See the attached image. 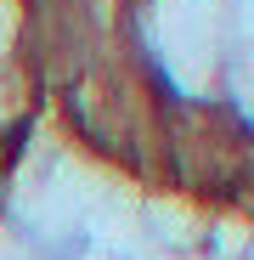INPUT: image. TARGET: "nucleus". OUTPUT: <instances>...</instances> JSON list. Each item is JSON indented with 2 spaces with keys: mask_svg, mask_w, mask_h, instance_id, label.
Wrapping results in <instances>:
<instances>
[{
  "mask_svg": "<svg viewBox=\"0 0 254 260\" xmlns=\"http://www.w3.org/2000/svg\"><path fill=\"white\" fill-rule=\"evenodd\" d=\"M28 57V0H0V74Z\"/></svg>",
  "mask_w": 254,
  "mask_h": 260,
  "instance_id": "1",
  "label": "nucleus"
}]
</instances>
